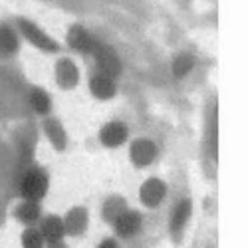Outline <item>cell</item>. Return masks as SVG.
Segmentation results:
<instances>
[{
    "label": "cell",
    "instance_id": "cell-1",
    "mask_svg": "<svg viewBox=\"0 0 248 248\" xmlns=\"http://www.w3.org/2000/svg\"><path fill=\"white\" fill-rule=\"evenodd\" d=\"M48 189V179L42 171H30L24 179H22V195L30 201H36L40 197H44Z\"/></svg>",
    "mask_w": 248,
    "mask_h": 248
},
{
    "label": "cell",
    "instance_id": "cell-2",
    "mask_svg": "<svg viewBox=\"0 0 248 248\" xmlns=\"http://www.w3.org/2000/svg\"><path fill=\"white\" fill-rule=\"evenodd\" d=\"M93 54H95V60H97V68L101 70L103 76L113 78V76L119 74V60H117V56L109 48L97 44L95 50H93Z\"/></svg>",
    "mask_w": 248,
    "mask_h": 248
},
{
    "label": "cell",
    "instance_id": "cell-3",
    "mask_svg": "<svg viewBox=\"0 0 248 248\" xmlns=\"http://www.w3.org/2000/svg\"><path fill=\"white\" fill-rule=\"evenodd\" d=\"M18 24H20V28H22L24 36L30 40V42H34V44L40 46V48H46V50H56V42H52V40H50L42 30L36 28L34 24H30L28 20H18Z\"/></svg>",
    "mask_w": 248,
    "mask_h": 248
},
{
    "label": "cell",
    "instance_id": "cell-4",
    "mask_svg": "<svg viewBox=\"0 0 248 248\" xmlns=\"http://www.w3.org/2000/svg\"><path fill=\"white\" fill-rule=\"evenodd\" d=\"M99 137H101V141L106 143V145L115 147V145H121V143L125 141L127 129H125V125H121V123H108V125L101 129Z\"/></svg>",
    "mask_w": 248,
    "mask_h": 248
},
{
    "label": "cell",
    "instance_id": "cell-5",
    "mask_svg": "<svg viewBox=\"0 0 248 248\" xmlns=\"http://www.w3.org/2000/svg\"><path fill=\"white\" fill-rule=\"evenodd\" d=\"M165 197V185L157 179L149 181L143 185V189H141V201L149 204V206H157Z\"/></svg>",
    "mask_w": 248,
    "mask_h": 248
},
{
    "label": "cell",
    "instance_id": "cell-6",
    "mask_svg": "<svg viewBox=\"0 0 248 248\" xmlns=\"http://www.w3.org/2000/svg\"><path fill=\"white\" fill-rule=\"evenodd\" d=\"M68 40L72 42L74 48H78V50H81V52H88V54H93V50H95V46H97L95 40H93L86 30H81V28H74V30L70 32Z\"/></svg>",
    "mask_w": 248,
    "mask_h": 248
},
{
    "label": "cell",
    "instance_id": "cell-7",
    "mask_svg": "<svg viewBox=\"0 0 248 248\" xmlns=\"http://www.w3.org/2000/svg\"><path fill=\"white\" fill-rule=\"evenodd\" d=\"M139 224H141V218L135 213H123V215H119L115 218V229L123 236H129V234L137 232L139 231Z\"/></svg>",
    "mask_w": 248,
    "mask_h": 248
},
{
    "label": "cell",
    "instance_id": "cell-8",
    "mask_svg": "<svg viewBox=\"0 0 248 248\" xmlns=\"http://www.w3.org/2000/svg\"><path fill=\"white\" fill-rule=\"evenodd\" d=\"M153 157H155V147H153V143H149L145 139H139L131 147V159L137 165H147V163H151Z\"/></svg>",
    "mask_w": 248,
    "mask_h": 248
},
{
    "label": "cell",
    "instance_id": "cell-9",
    "mask_svg": "<svg viewBox=\"0 0 248 248\" xmlns=\"http://www.w3.org/2000/svg\"><path fill=\"white\" fill-rule=\"evenodd\" d=\"M92 92L97 95V97H111L113 92H115V84H113V78L109 76H95L93 81H92Z\"/></svg>",
    "mask_w": 248,
    "mask_h": 248
},
{
    "label": "cell",
    "instance_id": "cell-10",
    "mask_svg": "<svg viewBox=\"0 0 248 248\" xmlns=\"http://www.w3.org/2000/svg\"><path fill=\"white\" fill-rule=\"evenodd\" d=\"M64 231H66V226L60 218H48L42 226V236L52 240V242H58L62 236H64Z\"/></svg>",
    "mask_w": 248,
    "mask_h": 248
},
{
    "label": "cell",
    "instance_id": "cell-11",
    "mask_svg": "<svg viewBox=\"0 0 248 248\" xmlns=\"http://www.w3.org/2000/svg\"><path fill=\"white\" fill-rule=\"evenodd\" d=\"M58 78L62 81V86H74L76 84V78H78V72H76V68L70 64V62L64 60L58 66Z\"/></svg>",
    "mask_w": 248,
    "mask_h": 248
},
{
    "label": "cell",
    "instance_id": "cell-12",
    "mask_svg": "<svg viewBox=\"0 0 248 248\" xmlns=\"http://www.w3.org/2000/svg\"><path fill=\"white\" fill-rule=\"evenodd\" d=\"M189 215H191V202H187V201L179 202L177 211H175V217H173V231H175V232H179L183 226H185V222H187Z\"/></svg>",
    "mask_w": 248,
    "mask_h": 248
},
{
    "label": "cell",
    "instance_id": "cell-13",
    "mask_svg": "<svg viewBox=\"0 0 248 248\" xmlns=\"http://www.w3.org/2000/svg\"><path fill=\"white\" fill-rule=\"evenodd\" d=\"M18 46V40L14 36V32L10 28H0V50L6 52V54H12Z\"/></svg>",
    "mask_w": 248,
    "mask_h": 248
},
{
    "label": "cell",
    "instance_id": "cell-14",
    "mask_svg": "<svg viewBox=\"0 0 248 248\" xmlns=\"http://www.w3.org/2000/svg\"><path fill=\"white\" fill-rule=\"evenodd\" d=\"M32 108L36 111H40V113H46L50 109V97L44 92H40V90L32 92Z\"/></svg>",
    "mask_w": 248,
    "mask_h": 248
},
{
    "label": "cell",
    "instance_id": "cell-15",
    "mask_svg": "<svg viewBox=\"0 0 248 248\" xmlns=\"http://www.w3.org/2000/svg\"><path fill=\"white\" fill-rule=\"evenodd\" d=\"M42 242H44V236L38 231H26L22 236L24 248H42Z\"/></svg>",
    "mask_w": 248,
    "mask_h": 248
},
{
    "label": "cell",
    "instance_id": "cell-16",
    "mask_svg": "<svg viewBox=\"0 0 248 248\" xmlns=\"http://www.w3.org/2000/svg\"><path fill=\"white\" fill-rule=\"evenodd\" d=\"M191 68H193V60H191L189 56H181V58L175 60V68H173V70H175V76L181 78V76L187 74Z\"/></svg>",
    "mask_w": 248,
    "mask_h": 248
},
{
    "label": "cell",
    "instance_id": "cell-17",
    "mask_svg": "<svg viewBox=\"0 0 248 248\" xmlns=\"http://www.w3.org/2000/svg\"><path fill=\"white\" fill-rule=\"evenodd\" d=\"M18 217L22 218V220H26V222L34 220V218L38 217V206H36L34 202H26V204H22V209L18 211Z\"/></svg>",
    "mask_w": 248,
    "mask_h": 248
},
{
    "label": "cell",
    "instance_id": "cell-18",
    "mask_svg": "<svg viewBox=\"0 0 248 248\" xmlns=\"http://www.w3.org/2000/svg\"><path fill=\"white\" fill-rule=\"evenodd\" d=\"M99 248H117V246H115V242H113V240H106V242H103Z\"/></svg>",
    "mask_w": 248,
    "mask_h": 248
}]
</instances>
